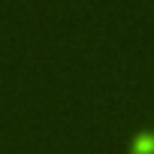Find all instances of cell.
Returning a JSON list of instances; mask_svg holds the SVG:
<instances>
[{
    "mask_svg": "<svg viewBox=\"0 0 154 154\" xmlns=\"http://www.w3.org/2000/svg\"><path fill=\"white\" fill-rule=\"evenodd\" d=\"M130 148H133V154H154V133L151 130H139L130 139Z\"/></svg>",
    "mask_w": 154,
    "mask_h": 154,
    "instance_id": "6da1fadb",
    "label": "cell"
}]
</instances>
